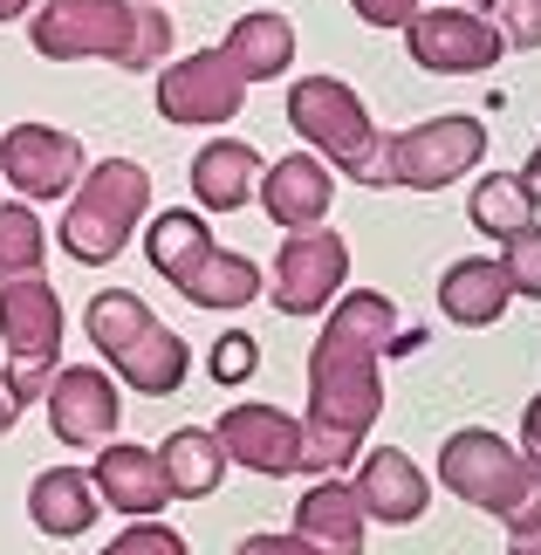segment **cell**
I'll return each mask as SVG.
<instances>
[{
    "label": "cell",
    "mask_w": 541,
    "mask_h": 555,
    "mask_svg": "<svg viewBox=\"0 0 541 555\" xmlns=\"http://www.w3.org/2000/svg\"><path fill=\"white\" fill-rule=\"evenodd\" d=\"M398 344V302L377 288H350L322 315L309 350V412H301V474L343 480L363 460V439L384 412V350Z\"/></svg>",
    "instance_id": "cell-1"
},
{
    "label": "cell",
    "mask_w": 541,
    "mask_h": 555,
    "mask_svg": "<svg viewBox=\"0 0 541 555\" xmlns=\"http://www.w3.org/2000/svg\"><path fill=\"white\" fill-rule=\"evenodd\" d=\"M165 0H35L28 49L41 62H117L131 76H158L171 62Z\"/></svg>",
    "instance_id": "cell-2"
},
{
    "label": "cell",
    "mask_w": 541,
    "mask_h": 555,
    "mask_svg": "<svg viewBox=\"0 0 541 555\" xmlns=\"http://www.w3.org/2000/svg\"><path fill=\"white\" fill-rule=\"evenodd\" d=\"M288 124L301 152H315L336 179H357L371 192L391 185V138L377 131V117L363 111V96L343 76H301L288 90Z\"/></svg>",
    "instance_id": "cell-3"
},
{
    "label": "cell",
    "mask_w": 541,
    "mask_h": 555,
    "mask_svg": "<svg viewBox=\"0 0 541 555\" xmlns=\"http://www.w3.org/2000/svg\"><path fill=\"white\" fill-rule=\"evenodd\" d=\"M439 487H452L466 507H487L507 528V542L541 535V466H528L521 446H507L487 425H460L439 446Z\"/></svg>",
    "instance_id": "cell-4"
},
{
    "label": "cell",
    "mask_w": 541,
    "mask_h": 555,
    "mask_svg": "<svg viewBox=\"0 0 541 555\" xmlns=\"http://www.w3.org/2000/svg\"><path fill=\"white\" fill-rule=\"evenodd\" d=\"M82 330H90V344L103 350L111 377H124L144 398H171L192 371V344L179 330H165L158 315L144 309V295H131V288H96L90 309H82Z\"/></svg>",
    "instance_id": "cell-5"
},
{
    "label": "cell",
    "mask_w": 541,
    "mask_h": 555,
    "mask_svg": "<svg viewBox=\"0 0 541 555\" xmlns=\"http://www.w3.org/2000/svg\"><path fill=\"white\" fill-rule=\"evenodd\" d=\"M151 220V172L138 158H96L55 220V247L82 268H111Z\"/></svg>",
    "instance_id": "cell-6"
},
{
    "label": "cell",
    "mask_w": 541,
    "mask_h": 555,
    "mask_svg": "<svg viewBox=\"0 0 541 555\" xmlns=\"http://www.w3.org/2000/svg\"><path fill=\"white\" fill-rule=\"evenodd\" d=\"M0 344H8V384L21 404H41L55 384L62 357V295L28 274V282H0Z\"/></svg>",
    "instance_id": "cell-7"
},
{
    "label": "cell",
    "mask_w": 541,
    "mask_h": 555,
    "mask_svg": "<svg viewBox=\"0 0 541 555\" xmlns=\"http://www.w3.org/2000/svg\"><path fill=\"white\" fill-rule=\"evenodd\" d=\"M350 295V241L336 227L288 233L268 268V302L281 315H330Z\"/></svg>",
    "instance_id": "cell-8"
},
{
    "label": "cell",
    "mask_w": 541,
    "mask_h": 555,
    "mask_svg": "<svg viewBox=\"0 0 541 555\" xmlns=\"http://www.w3.org/2000/svg\"><path fill=\"white\" fill-rule=\"evenodd\" d=\"M480 158H487V124L466 117V111H446V117L411 124V131H391V185H404V192H446Z\"/></svg>",
    "instance_id": "cell-9"
},
{
    "label": "cell",
    "mask_w": 541,
    "mask_h": 555,
    "mask_svg": "<svg viewBox=\"0 0 541 555\" xmlns=\"http://www.w3.org/2000/svg\"><path fill=\"white\" fill-rule=\"evenodd\" d=\"M158 117L165 124H185V131H220V124L241 117L247 103V76L227 62V49H192V55H171L158 69Z\"/></svg>",
    "instance_id": "cell-10"
},
{
    "label": "cell",
    "mask_w": 541,
    "mask_h": 555,
    "mask_svg": "<svg viewBox=\"0 0 541 555\" xmlns=\"http://www.w3.org/2000/svg\"><path fill=\"white\" fill-rule=\"evenodd\" d=\"M404 55L425 76H487L507 55V35L493 14H466V8H418L404 28Z\"/></svg>",
    "instance_id": "cell-11"
},
{
    "label": "cell",
    "mask_w": 541,
    "mask_h": 555,
    "mask_svg": "<svg viewBox=\"0 0 541 555\" xmlns=\"http://www.w3.org/2000/svg\"><path fill=\"white\" fill-rule=\"evenodd\" d=\"M90 172V152H82V138L55 131V124H14L8 138H0V179L14 185V199H69Z\"/></svg>",
    "instance_id": "cell-12"
},
{
    "label": "cell",
    "mask_w": 541,
    "mask_h": 555,
    "mask_svg": "<svg viewBox=\"0 0 541 555\" xmlns=\"http://www.w3.org/2000/svg\"><path fill=\"white\" fill-rule=\"evenodd\" d=\"M49 425L62 446H76V453H103L124 418L117 404V377H103V364H62L55 384H49Z\"/></svg>",
    "instance_id": "cell-13"
},
{
    "label": "cell",
    "mask_w": 541,
    "mask_h": 555,
    "mask_svg": "<svg viewBox=\"0 0 541 555\" xmlns=\"http://www.w3.org/2000/svg\"><path fill=\"white\" fill-rule=\"evenodd\" d=\"M220 446H227V460L233 466H247V474H261V480H288L301 474V418L295 412H281V404H233V412H220Z\"/></svg>",
    "instance_id": "cell-14"
},
{
    "label": "cell",
    "mask_w": 541,
    "mask_h": 555,
    "mask_svg": "<svg viewBox=\"0 0 541 555\" xmlns=\"http://www.w3.org/2000/svg\"><path fill=\"white\" fill-rule=\"evenodd\" d=\"M350 487H357L363 515H371L377 528H411L431 507V480H425V466L411 460L404 446H363Z\"/></svg>",
    "instance_id": "cell-15"
},
{
    "label": "cell",
    "mask_w": 541,
    "mask_h": 555,
    "mask_svg": "<svg viewBox=\"0 0 541 555\" xmlns=\"http://www.w3.org/2000/svg\"><path fill=\"white\" fill-rule=\"evenodd\" d=\"M261 212L281 233H309V227H330V206H336V172L322 165L315 152H288L261 172Z\"/></svg>",
    "instance_id": "cell-16"
},
{
    "label": "cell",
    "mask_w": 541,
    "mask_h": 555,
    "mask_svg": "<svg viewBox=\"0 0 541 555\" xmlns=\"http://www.w3.org/2000/svg\"><path fill=\"white\" fill-rule=\"evenodd\" d=\"M90 480H96V501L117 507L124 521H158L165 501H171L165 460L151 453V446H124V439H111V446L90 460Z\"/></svg>",
    "instance_id": "cell-17"
},
{
    "label": "cell",
    "mask_w": 541,
    "mask_h": 555,
    "mask_svg": "<svg viewBox=\"0 0 541 555\" xmlns=\"http://www.w3.org/2000/svg\"><path fill=\"white\" fill-rule=\"evenodd\" d=\"M185 179H192L199 212H241L254 192H261V152H254L247 138H206L199 152H192Z\"/></svg>",
    "instance_id": "cell-18"
},
{
    "label": "cell",
    "mask_w": 541,
    "mask_h": 555,
    "mask_svg": "<svg viewBox=\"0 0 541 555\" xmlns=\"http://www.w3.org/2000/svg\"><path fill=\"white\" fill-rule=\"evenodd\" d=\"M514 302V282L501 268V254H466L439 274V315L460 330H493Z\"/></svg>",
    "instance_id": "cell-19"
},
{
    "label": "cell",
    "mask_w": 541,
    "mask_h": 555,
    "mask_svg": "<svg viewBox=\"0 0 541 555\" xmlns=\"http://www.w3.org/2000/svg\"><path fill=\"white\" fill-rule=\"evenodd\" d=\"M363 528H371V515H363L357 487L350 480H315L309 494L295 501L288 535H301L315 555H363Z\"/></svg>",
    "instance_id": "cell-20"
},
{
    "label": "cell",
    "mask_w": 541,
    "mask_h": 555,
    "mask_svg": "<svg viewBox=\"0 0 541 555\" xmlns=\"http://www.w3.org/2000/svg\"><path fill=\"white\" fill-rule=\"evenodd\" d=\"M96 507H103L96 480L82 474V466H49V474H35V487H28V521L41 528V535H55V542L90 535Z\"/></svg>",
    "instance_id": "cell-21"
},
{
    "label": "cell",
    "mask_w": 541,
    "mask_h": 555,
    "mask_svg": "<svg viewBox=\"0 0 541 555\" xmlns=\"http://www.w3.org/2000/svg\"><path fill=\"white\" fill-rule=\"evenodd\" d=\"M227 62L247 76V90L254 82H274V76H288L295 69V21L281 14V8H254V14H241L227 28Z\"/></svg>",
    "instance_id": "cell-22"
},
{
    "label": "cell",
    "mask_w": 541,
    "mask_h": 555,
    "mask_svg": "<svg viewBox=\"0 0 541 555\" xmlns=\"http://www.w3.org/2000/svg\"><path fill=\"white\" fill-rule=\"evenodd\" d=\"M158 460H165L171 501H212V494H220V480H227V466H233L212 425H179V433L158 446Z\"/></svg>",
    "instance_id": "cell-23"
},
{
    "label": "cell",
    "mask_w": 541,
    "mask_h": 555,
    "mask_svg": "<svg viewBox=\"0 0 541 555\" xmlns=\"http://www.w3.org/2000/svg\"><path fill=\"white\" fill-rule=\"evenodd\" d=\"M206 254H212V227H206L199 206H158L144 220V261L158 268L171 288H179L185 274L206 261Z\"/></svg>",
    "instance_id": "cell-24"
},
{
    "label": "cell",
    "mask_w": 541,
    "mask_h": 555,
    "mask_svg": "<svg viewBox=\"0 0 541 555\" xmlns=\"http://www.w3.org/2000/svg\"><path fill=\"white\" fill-rule=\"evenodd\" d=\"M179 295L192 309H212V315H233V309H247V302H261L268 295V274L247 261V254H233V247H212L199 268L179 282Z\"/></svg>",
    "instance_id": "cell-25"
},
{
    "label": "cell",
    "mask_w": 541,
    "mask_h": 555,
    "mask_svg": "<svg viewBox=\"0 0 541 555\" xmlns=\"http://www.w3.org/2000/svg\"><path fill=\"white\" fill-rule=\"evenodd\" d=\"M534 212H541V199L528 192V179H521V172H487L480 185L466 192V220L480 227L487 241H507V233L534 227Z\"/></svg>",
    "instance_id": "cell-26"
},
{
    "label": "cell",
    "mask_w": 541,
    "mask_h": 555,
    "mask_svg": "<svg viewBox=\"0 0 541 555\" xmlns=\"http://www.w3.org/2000/svg\"><path fill=\"white\" fill-rule=\"evenodd\" d=\"M49 261V227L28 199H0V282H28Z\"/></svg>",
    "instance_id": "cell-27"
},
{
    "label": "cell",
    "mask_w": 541,
    "mask_h": 555,
    "mask_svg": "<svg viewBox=\"0 0 541 555\" xmlns=\"http://www.w3.org/2000/svg\"><path fill=\"white\" fill-rule=\"evenodd\" d=\"M501 268H507V282H514L521 302H541V220L501 241Z\"/></svg>",
    "instance_id": "cell-28"
},
{
    "label": "cell",
    "mask_w": 541,
    "mask_h": 555,
    "mask_svg": "<svg viewBox=\"0 0 541 555\" xmlns=\"http://www.w3.org/2000/svg\"><path fill=\"white\" fill-rule=\"evenodd\" d=\"M103 555H192L179 528H165V521H131L124 535L103 542Z\"/></svg>",
    "instance_id": "cell-29"
},
{
    "label": "cell",
    "mask_w": 541,
    "mask_h": 555,
    "mask_svg": "<svg viewBox=\"0 0 541 555\" xmlns=\"http://www.w3.org/2000/svg\"><path fill=\"white\" fill-rule=\"evenodd\" d=\"M206 364H212V384H247V377H254V364H261V344H254L247 330H227L220 344H212Z\"/></svg>",
    "instance_id": "cell-30"
},
{
    "label": "cell",
    "mask_w": 541,
    "mask_h": 555,
    "mask_svg": "<svg viewBox=\"0 0 541 555\" xmlns=\"http://www.w3.org/2000/svg\"><path fill=\"white\" fill-rule=\"evenodd\" d=\"M501 35L507 49H541V0H501Z\"/></svg>",
    "instance_id": "cell-31"
},
{
    "label": "cell",
    "mask_w": 541,
    "mask_h": 555,
    "mask_svg": "<svg viewBox=\"0 0 541 555\" xmlns=\"http://www.w3.org/2000/svg\"><path fill=\"white\" fill-rule=\"evenodd\" d=\"M350 8H357V21H363V28H411V14H418L425 8V0H350Z\"/></svg>",
    "instance_id": "cell-32"
},
{
    "label": "cell",
    "mask_w": 541,
    "mask_h": 555,
    "mask_svg": "<svg viewBox=\"0 0 541 555\" xmlns=\"http://www.w3.org/2000/svg\"><path fill=\"white\" fill-rule=\"evenodd\" d=\"M233 555H315V548L301 542V535H247Z\"/></svg>",
    "instance_id": "cell-33"
},
{
    "label": "cell",
    "mask_w": 541,
    "mask_h": 555,
    "mask_svg": "<svg viewBox=\"0 0 541 555\" xmlns=\"http://www.w3.org/2000/svg\"><path fill=\"white\" fill-rule=\"evenodd\" d=\"M521 453H528V466H541V391L528 398V412H521Z\"/></svg>",
    "instance_id": "cell-34"
},
{
    "label": "cell",
    "mask_w": 541,
    "mask_h": 555,
    "mask_svg": "<svg viewBox=\"0 0 541 555\" xmlns=\"http://www.w3.org/2000/svg\"><path fill=\"white\" fill-rule=\"evenodd\" d=\"M21 412H28V404L14 398V384H8V371H0V439L14 433V418H21Z\"/></svg>",
    "instance_id": "cell-35"
},
{
    "label": "cell",
    "mask_w": 541,
    "mask_h": 555,
    "mask_svg": "<svg viewBox=\"0 0 541 555\" xmlns=\"http://www.w3.org/2000/svg\"><path fill=\"white\" fill-rule=\"evenodd\" d=\"M521 179H528V192H534V199H541V138H534V158L521 165Z\"/></svg>",
    "instance_id": "cell-36"
},
{
    "label": "cell",
    "mask_w": 541,
    "mask_h": 555,
    "mask_svg": "<svg viewBox=\"0 0 541 555\" xmlns=\"http://www.w3.org/2000/svg\"><path fill=\"white\" fill-rule=\"evenodd\" d=\"M35 14V0H0V21H28Z\"/></svg>",
    "instance_id": "cell-37"
},
{
    "label": "cell",
    "mask_w": 541,
    "mask_h": 555,
    "mask_svg": "<svg viewBox=\"0 0 541 555\" xmlns=\"http://www.w3.org/2000/svg\"><path fill=\"white\" fill-rule=\"evenodd\" d=\"M446 8H466V14H501V0H446Z\"/></svg>",
    "instance_id": "cell-38"
},
{
    "label": "cell",
    "mask_w": 541,
    "mask_h": 555,
    "mask_svg": "<svg viewBox=\"0 0 541 555\" xmlns=\"http://www.w3.org/2000/svg\"><path fill=\"white\" fill-rule=\"evenodd\" d=\"M507 555H541V535H521V542H507Z\"/></svg>",
    "instance_id": "cell-39"
}]
</instances>
